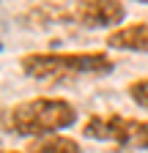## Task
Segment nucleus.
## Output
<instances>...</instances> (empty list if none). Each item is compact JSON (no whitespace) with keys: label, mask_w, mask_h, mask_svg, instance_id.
<instances>
[{"label":"nucleus","mask_w":148,"mask_h":153,"mask_svg":"<svg viewBox=\"0 0 148 153\" xmlns=\"http://www.w3.org/2000/svg\"><path fill=\"white\" fill-rule=\"evenodd\" d=\"M135 3H148V0H135Z\"/></svg>","instance_id":"1a4fd4ad"},{"label":"nucleus","mask_w":148,"mask_h":153,"mask_svg":"<svg viewBox=\"0 0 148 153\" xmlns=\"http://www.w3.org/2000/svg\"><path fill=\"white\" fill-rule=\"evenodd\" d=\"M0 153H22V150H0Z\"/></svg>","instance_id":"6e6552de"},{"label":"nucleus","mask_w":148,"mask_h":153,"mask_svg":"<svg viewBox=\"0 0 148 153\" xmlns=\"http://www.w3.org/2000/svg\"><path fill=\"white\" fill-rule=\"evenodd\" d=\"M22 74L33 79H71V76H104L115 71L110 52H30L19 57Z\"/></svg>","instance_id":"f257e3e1"},{"label":"nucleus","mask_w":148,"mask_h":153,"mask_svg":"<svg viewBox=\"0 0 148 153\" xmlns=\"http://www.w3.org/2000/svg\"><path fill=\"white\" fill-rule=\"evenodd\" d=\"M25 153H85V150H82V145L74 137H66V134H47V137L30 140Z\"/></svg>","instance_id":"423d86ee"},{"label":"nucleus","mask_w":148,"mask_h":153,"mask_svg":"<svg viewBox=\"0 0 148 153\" xmlns=\"http://www.w3.org/2000/svg\"><path fill=\"white\" fill-rule=\"evenodd\" d=\"M126 93H129V99H132L140 109H145V112H148V76H140V79L129 82Z\"/></svg>","instance_id":"0eeeda50"},{"label":"nucleus","mask_w":148,"mask_h":153,"mask_svg":"<svg viewBox=\"0 0 148 153\" xmlns=\"http://www.w3.org/2000/svg\"><path fill=\"white\" fill-rule=\"evenodd\" d=\"M82 134L96 142H113L121 148L148 153V120L129 118L121 112H93L82 123Z\"/></svg>","instance_id":"7ed1b4c3"},{"label":"nucleus","mask_w":148,"mask_h":153,"mask_svg":"<svg viewBox=\"0 0 148 153\" xmlns=\"http://www.w3.org/2000/svg\"><path fill=\"white\" fill-rule=\"evenodd\" d=\"M126 19V6L123 0H77L71 8V22H77L90 30H115Z\"/></svg>","instance_id":"20e7f679"},{"label":"nucleus","mask_w":148,"mask_h":153,"mask_svg":"<svg viewBox=\"0 0 148 153\" xmlns=\"http://www.w3.org/2000/svg\"><path fill=\"white\" fill-rule=\"evenodd\" d=\"M107 47L121 52H140L148 55V22H132L121 25L107 33Z\"/></svg>","instance_id":"39448f33"},{"label":"nucleus","mask_w":148,"mask_h":153,"mask_svg":"<svg viewBox=\"0 0 148 153\" xmlns=\"http://www.w3.org/2000/svg\"><path fill=\"white\" fill-rule=\"evenodd\" d=\"M77 123V107L61 96H36L8 109V128L19 137L39 140Z\"/></svg>","instance_id":"f03ea898"}]
</instances>
